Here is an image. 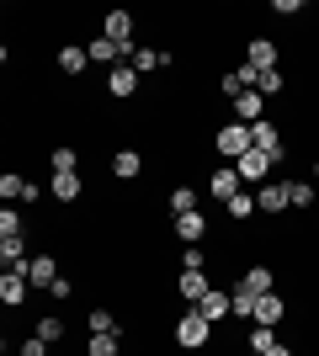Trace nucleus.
<instances>
[{
	"instance_id": "nucleus-22",
	"label": "nucleus",
	"mask_w": 319,
	"mask_h": 356,
	"mask_svg": "<svg viewBox=\"0 0 319 356\" xmlns=\"http://www.w3.org/2000/svg\"><path fill=\"white\" fill-rule=\"evenodd\" d=\"M112 170H117V176H122V181H133V176H138V170H144V160H138L133 149H122L117 160H112Z\"/></svg>"
},
{
	"instance_id": "nucleus-14",
	"label": "nucleus",
	"mask_w": 319,
	"mask_h": 356,
	"mask_svg": "<svg viewBox=\"0 0 319 356\" xmlns=\"http://www.w3.org/2000/svg\"><path fill=\"white\" fill-rule=\"evenodd\" d=\"M176 234H181L186 245H197V239L208 234V223H202V213H181V218H176Z\"/></svg>"
},
{
	"instance_id": "nucleus-18",
	"label": "nucleus",
	"mask_w": 319,
	"mask_h": 356,
	"mask_svg": "<svg viewBox=\"0 0 319 356\" xmlns=\"http://www.w3.org/2000/svg\"><path fill=\"white\" fill-rule=\"evenodd\" d=\"M85 54H91L96 64H112V59H122V48L112 43V38H91V43H85Z\"/></svg>"
},
{
	"instance_id": "nucleus-10",
	"label": "nucleus",
	"mask_w": 319,
	"mask_h": 356,
	"mask_svg": "<svg viewBox=\"0 0 319 356\" xmlns=\"http://www.w3.org/2000/svg\"><path fill=\"white\" fill-rule=\"evenodd\" d=\"M106 86H112V96H133L138 90V70L133 64H117V70L106 74Z\"/></svg>"
},
{
	"instance_id": "nucleus-12",
	"label": "nucleus",
	"mask_w": 319,
	"mask_h": 356,
	"mask_svg": "<svg viewBox=\"0 0 319 356\" xmlns=\"http://www.w3.org/2000/svg\"><path fill=\"white\" fill-rule=\"evenodd\" d=\"M282 314H288V309H282V298H277V293H261L256 298V325H277Z\"/></svg>"
},
{
	"instance_id": "nucleus-17",
	"label": "nucleus",
	"mask_w": 319,
	"mask_h": 356,
	"mask_svg": "<svg viewBox=\"0 0 319 356\" xmlns=\"http://www.w3.org/2000/svg\"><path fill=\"white\" fill-rule=\"evenodd\" d=\"M128 64H133L138 74H149V70H160V64H170V54H160V48H138Z\"/></svg>"
},
{
	"instance_id": "nucleus-16",
	"label": "nucleus",
	"mask_w": 319,
	"mask_h": 356,
	"mask_svg": "<svg viewBox=\"0 0 319 356\" xmlns=\"http://www.w3.org/2000/svg\"><path fill=\"white\" fill-rule=\"evenodd\" d=\"M22 255H27V245H22V234H0V261H6V266H27Z\"/></svg>"
},
{
	"instance_id": "nucleus-1",
	"label": "nucleus",
	"mask_w": 319,
	"mask_h": 356,
	"mask_svg": "<svg viewBox=\"0 0 319 356\" xmlns=\"http://www.w3.org/2000/svg\"><path fill=\"white\" fill-rule=\"evenodd\" d=\"M208 330H213V319H202L197 309H186L181 319H176V346L197 351V346H208Z\"/></svg>"
},
{
	"instance_id": "nucleus-35",
	"label": "nucleus",
	"mask_w": 319,
	"mask_h": 356,
	"mask_svg": "<svg viewBox=\"0 0 319 356\" xmlns=\"http://www.w3.org/2000/svg\"><path fill=\"white\" fill-rule=\"evenodd\" d=\"M0 234H22V218H16V213H11V208L0 213Z\"/></svg>"
},
{
	"instance_id": "nucleus-19",
	"label": "nucleus",
	"mask_w": 319,
	"mask_h": 356,
	"mask_svg": "<svg viewBox=\"0 0 319 356\" xmlns=\"http://www.w3.org/2000/svg\"><path fill=\"white\" fill-rule=\"evenodd\" d=\"M85 64H91V54H85V48H59V70H64V74H80Z\"/></svg>"
},
{
	"instance_id": "nucleus-38",
	"label": "nucleus",
	"mask_w": 319,
	"mask_h": 356,
	"mask_svg": "<svg viewBox=\"0 0 319 356\" xmlns=\"http://www.w3.org/2000/svg\"><path fill=\"white\" fill-rule=\"evenodd\" d=\"M266 356H293V351H288V346H272V351H266Z\"/></svg>"
},
{
	"instance_id": "nucleus-32",
	"label": "nucleus",
	"mask_w": 319,
	"mask_h": 356,
	"mask_svg": "<svg viewBox=\"0 0 319 356\" xmlns=\"http://www.w3.org/2000/svg\"><path fill=\"white\" fill-rule=\"evenodd\" d=\"M256 90H261V96H277V90H282V74H277V70H261Z\"/></svg>"
},
{
	"instance_id": "nucleus-33",
	"label": "nucleus",
	"mask_w": 319,
	"mask_h": 356,
	"mask_svg": "<svg viewBox=\"0 0 319 356\" xmlns=\"http://www.w3.org/2000/svg\"><path fill=\"white\" fill-rule=\"evenodd\" d=\"M75 170V149H54V176H69Z\"/></svg>"
},
{
	"instance_id": "nucleus-29",
	"label": "nucleus",
	"mask_w": 319,
	"mask_h": 356,
	"mask_svg": "<svg viewBox=\"0 0 319 356\" xmlns=\"http://www.w3.org/2000/svg\"><path fill=\"white\" fill-rule=\"evenodd\" d=\"M256 208H261V202H256V197H250V192L229 197V218H250V213H256Z\"/></svg>"
},
{
	"instance_id": "nucleus-15",
	"label": "nucleus",
	"mask_w": 319,
	"mask_h": 356,
	"mask_svg": "<svg viewBox=\"0 0 319 356\" xmlns=\"http://www.w3.org/2000/svg\"><path fill=\"white\" fill-rule=\"evenodd\" d=\"M202 293H208V277H202V271H181V298L192 303V309L202 303Z\"/></svg>"
},
{
	"instance_id": "nucleus-5",
	"label": "nucleus",
	"mask_w": 319,
	"mask_h": 356,
	"mask_svg": "<svg viewBox=\"0 0 319 356\" xmlns=\"http://www.w3.org/2000/svg\"><path fill=\"white\" fill-rule=\"evenodd\" d=\"M250 144H256L261 149V154H266V160H282V138H277V128H272V122H266V118H261V122H250Z\"/></svg>"
},
{
	"instance_id": "nucleus-25",
	"label": "nucleus",
	"mask_w": 319,
	"mask_h": 356,
	"mask_svg": "<svg viewBox=\"0 0 319 356\" xmlns=\"http://www.w3.org/2000/svg\"><path fill=\"white\" fill-rule=\"evenodd\" d=\"M27 186H32V181H22V176H0V197H6V208H11V197L22 202V197H27Z\"/></svg>"
},
{
	"instance_id": "nucleus-4",
	"label": "nucleus",
	"mask_w": 319,
	"mask_h": 356,
	"mask_svg": "<svg viewBox=\"0 0 319 356\" xmlns=\"http://www.w3.org/2000/svg\"><path fill=\"white\" fill-rule=\"evenodd\" d=\"M208 192L218 197V202H224L229 208V197H240L245 192V181H240V170H234V165H224V170H213V181H208Z\"/></svg>"
},
{
	"instance_id": "nucleus-13",
	"label": "nucleus",
	"mask_w": 319,
	"mask_h": 356,
	"mask_svg": "<svg viewBox=\"0 0 319 356\" xmlns=\"http://www.w3.org/2000/svg\"><path fill=\"white\" fill-rule=\"evenodd\" d=\"M245 64H256V70H277V43L256 38V43H250V54H245Z\"/></svg>"
},
{
	"instance_id": "nucleus-23",
	"label": "nucleus",
	"mask_w": 319,
	"mask_h": 356,
	"mask_svg": "<svg viewBox=\"0 0 319 356\" xmlns=\"http://www.w3.org/2000/svg\"><path fill=\"white\" fill-rule=\"evenodd\" d=\"M38 341L59 346V341H64V319H54V314H43V319H38Z\"/></svg>"
},
{
	"instance_id": "nucleus-11",
	"label": "nucleus",
	"mask_w": 319,
	"mask_h": 356,
	"mask_svg": "<svg viewBox=\"0 0 319 356\" xmlns=\"http://www.w3.org/2000/svg\"><path fill=\"white\" fill-rule=\"evenodd\" d=\"M266 154H261V149H250V154H245V160H234V170H240V181H266Z\"/></svg>"
},
{
	"instance_id": "nucleus-28",
	"label": "nucleus",
	"mask_w": 319,
	"mask_h": 356,
	"mask_svg": "<svg viewBox=\"0 0 319 356\" xmlns=\"http://www.w3.org/2000/svg\"><path fill=\"white\" fill-rule=\"evenodd\" d=\"M91 335H122V330H117V319L106 309H91Z\"/></svg>"
},
{
	"instance_id": "nucleus-6",
	"label": "nucleus",
	"mask_w": 319,
	"mask_h": 356,
	"mask_svg": "<svg viewBox=\"0 0 319 356\" xmlns=\"http://www.w3.org/2000/svg\"><path fill=\"white\" fill-rule=\"evenodd\" d=\"M22 271H27V282H32V287H54V282H59V266H54V255H38V261H27Z\"/></svg>"
},
{
	"instance_id": "nucleus-27",
	"label": "nucleus",
	"mask_w": 319,
	"mask_h": 356,
	"mask_svg": "<svg viewBox=\"0 0 319 356\" xmlns=\"http://www.w3.org/2000/svg\"><path fill=\"white\" fill-rule=\"evenodd\" d=\"M272 346H277L272 325H256V330H250V351H256V356H266V351H272Z\"/></svg>"
},
{
	"instance_id": "nucleus-31",
	"label": "nucleus",
	"mask_w": 319,
	"mask_h": 356,
	"mask_svg": "<svg viewBox=\"0 0 319 356\" xmlns=\"http://www.w3.org/2000/svg\"><path fill=\"white\" fill-rule=\"evenodd\" d=\"M234 314H245V319H256V293H245V287H234Z\"/></svg>"
},
{
	"instance_id": "nucleus-37",
	"label": "nucleus",
	"mask_w": 319,
	"mask_h": 356,
	"mask_svg": "<svg viewBox=\"0 0 319 356\" xmlns=\"http://www.w3.org/2000/svg\"><path fill=\"white\" fill-rule=\"evenodd\" d=\"M22 356H48V341H38V335H32V341H22Z\"/></svg>"
},
{
	"instance_id": "nucleus-2",
	"label": "nucleus",
	"mask_w": 319,
	"mask_h": 356,
	"mask_svg": "<svg viewBox=\"0 0 319 356\" xmlns=\"http://www.w3.org/2000/svg\"><path fill=\"white\" fill-rule=\"evenodd\" d=\"M218 149H224V160H245V154H250V128H245V122H229L224 134H218Z\"/></svg>"
},
{
	"instance_id": "nucleus-24",
	"label": "nucleus",
	"mask_w": 319,
	"mask_h": 356,
	"mask_svg": "<svg viewBox=\"0 0 319 356\" xmlns=\"http://www.w3.org/2000/svg\"><path fill=\"white\" fill-rule=\"evenodd\" d=\"M54 197H59V202H75L80 197V176L75 170H69V176H54Z\"/></svg>"
},
{
	"instance_id": "nucleus-21",
	"label": "nucleus",
	"mask_w": 319,
	"mask_h": 356,
	"mask_svg": "<svg viewBox=\"0 0 319 356\" xmlns=\"http://www.w3.org/2000/svg\"><path fill=\"white\" fill-rule=\"evenodd\" d=\"M240 287H245V293H256V298H261V293H272V271H266V266L245 271V282H240Z\"/></svg>"
},
{
	"instance_id": "nucleus-26",
	"label": "nucleus",
	"mask_w": 319,
	"mask_h": 356,
	"mask_svg": "<svg viewBox=\"0 0 319 356\" xmlns=\"http://www.w3.org/2000/svg\"><path fill=\"white\" fill-rule=\"evenodd\" d=\"M122 351V335H91V351L85 356H117Z\"/></svg>"
},
{
	"instance_id": "nucleus-30",
	"label": "nucleus",
	"mask_w": 319,
	"mask_h": 356,
	"mask_svg": "<svg viewBox=\"0 0 319 356\" xmlns=\"http://www.w3.org/2000/svg\"><path fill=\"white\" fill-rule=\"evenodd\" d=\"M288 197H293V208H309V202H314V186H309V181H288Z\"/></svg>"
},
{
	"instance_id": "nucleus-36",
	"label": "nucleus",
	"mask_w": 319,
	"mask_h": 356,
	"mask_svg": "<svg viewBox=\"0 0 319 356\" xmlns=\"http://www.w3.org/2000/svg\"><path fill=\"white\" fill-rule=\"evenodd\" d=\"M224 96H245V80H240V74H234V70L224 74Z\"/></svg>"
},
{
	"instance_id": "nucleus-3",
	"label": "nucleus",
	"mask_w": 319,
	"mask_h": 356,
	"mask_svg": "<svg viewBox=\"0 0 319 356\" xmlns=\"http://www.w3.org/2000/svg\"><path fill=\"white\" fill-rule=\"evenodd\" d=\"M27 271L22 266H6V277H0V298H6V309H22L27 303Z\"/></svg>"
},
{
	"instance_id": "nucleus-34",
	"label": "nucleus",
	"mask_w": 319,
	"mask_h": 356,
	"mask_svg": "<svg viewBox=\"0 0 319 356\" xmlns=\"http://www.w3.org/2000/svg\"><path fill=\"white\" fill-rule=\"evenodd\" d=\"M202 261H208V255H202L197 245H186V255H181V271H202Z\"/></svg>"
},
{
	"instance_id": "nucleus-9",
	"label": "nucleus",
	"mask_w": 319,
	"mask_h": 356,
	"mask_svg": "<svg viewBox=\"0 0 319 356\" xmlns=\"http://www.w3.org/2000/svg\"><path fill=\"white\" fill-rule=\"evenodd\" d=\"M256 202H261V213H282V208H293L288 181H282V186H261V192H256Z\"/></svg>"
},
{
	"instance_id": "nucleus-8",
	"label": "nucleus",
	"mask_w": 319,
	"mask_h": 356,
	"mask_svg": "<svg viewBox=\"0 0 319 356\" xmlns=\"http://www.w3.org/2000/svg\"><path fill=\"white\" fill-rule=\"evenodd\" d=\"M197 314H202V319H224V314H234V298L218 293V287H208V293H202V303H197Z\"/></svg>"
},
{
	"instance_id": "nucleus-7",
	"label": "nucleus",
	"mask_w": 319,
	"mask_h": 356,
	"mask_svg": "<svg viewBox=\"0 0 319 356\" xmlns=\"http://www.w3.org/2000/svg\"><path fill=\"white\" fill-rule=\"evenodd\" d=\"M261 106H266V96L261 90H245V96H234V122H261Z\"/></svg>"
},
{
	"instance_id": "nucleus-39",
	"label": "nucleus",
	"mask_w": 319,
	"mask_h": 356,
	"mask_svg": "<svg viewBox=\"0 0 319 356\" xmlns=\"http://www.w3.org/2000/svg\"><path fill=\"white\" fill-rule=\"evenodd\" d=\"M314 181H319V165H314Z\"/></svg>"
},
{
	"instance_id": "nucleus-20",
	"label": "nucleus",
	"mask_w": 319,
	"mask_h": 356,
	"mask_svg": "<svg viewBox=\"0 0 319 356\" xmlns=\"http://www.w3.org/2000/svg\"><path fill=\"white\" fill-rule=\"evenodd\" d=\"M170 213H176V218H181V213H197V192H192V186H176V192H170Z\"/></svg>"
}]
</instances>
